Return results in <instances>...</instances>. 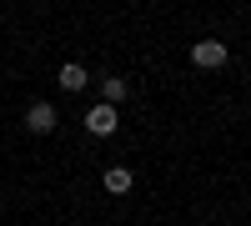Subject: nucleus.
<instances>
[{
    "mask_svg": "<svg viewBox=\"0 0 251 226\" xmlns=\"http://www.w3.org/2000/svg\"><path fill=\"white\" fill-rule=\"evenodd\" d=\"M126 96H131V80L126 75H106L100 80V100H106V106H121Z\"/></svg>",
    "mask_w": 251,
    "mask_h": 226,
    "instance_id": "4",
    "label": "nucleus"
},
{
    "mask_svg": "<svg viewBox=\"0 0 251 226\" xmlns=\"http://www.w3.org/2000/svg\"><path fill=\"white\" fill-rule=\"evenodd\" d=\"M116 126H121V116H116V106H106V100H96L86 111V131L91 136H116Z\"/></svg>",
    "mask_w": 251,
    "mask_h": 226,
    "instance_id": "3",
    "label": "nucleus"
},
{
    "mask_svg": "<svg viewBox=\"0 0 251 226\" xmlns=\"http://www.w3.org/2000/svg\"><path fill=\"white\" fill-rule=\"evenodd\" d=\"M226 40H196L191 46V66H201V71H221L226 66Z\"/></svg>",
    "mask_w": 251,
    "mask_h": 226,
    "instance_id": "2",
    "label": "nucleus"
},
{
    "mask_svg": "<svg viewBox=\"0 0 251 226\" xmlns=\"http://www.w3.org/2000/svg\"><path fill=\"white\" fill-rule=\"evenodd\" d=\"M100 181H106V191H111V196H126V191L136 186V176L126 171V166H106V176H100Z\"/></svg>",
    "mask_w": 251,
    "mask_h": 226,
    "instance_id": "5",
    "label": "nucleus"
},
{
    "mask_svg": "<svg viewBox=\"0 0 251 226\" xmlns=\"http://www.w3.org/2000/svg\"><path fill=\"white\" fill-rule=\"evenodd\" d=\"M55 126H60V116H55L50 100H30V106H25V131L30 136H50Z\"/></svg>",
    "mask_w": 251,
    "mask_h": 226,
    "instance_id": "1",
    "label": "nucleus"
},
{
    "mask_svg": "<svg viewBox=\"0 0 251 226\" xmlns=\"http://www.w3.org/2000/svg\"><path fill=\"white\" fill-rule=\"evenodd\" d=\"M86 86H91L86 66H75V60H66V66H60V91H86Z\"/></svg>",
    "mask_w": 251,
    "mask_h": 226,
    "instance_id": "6",
    "label": "nucleus"
}]
</instances>
